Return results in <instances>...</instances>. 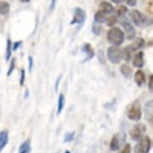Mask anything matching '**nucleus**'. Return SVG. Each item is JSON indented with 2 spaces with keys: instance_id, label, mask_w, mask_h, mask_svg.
<instances>
[{
  "instance_id": "9d476101",
  "label": "nucleus",
  "mask_w": 153,
  "mask_h": 153,
  "mask_svg": "<svg viewBox=\"0 0 153 153\" xmlns=\"http://www.w3.org/2000/svg\"><path fill=\"white\" fill-rule=\"evenodd\" d=\"M132 64L134 67L141 68L144 65V53L142 51H139L134 55L133 59H132Z\"/></svg>"
},
{
  "instance_id": "a878e982",
  "label": "nucleus",
  "mask_w": 153,
  "mask_h": 153,
  "mask_svg": "<svg viewBox=\"0 0 153 153\" xmlns=\"http://www.w3.org/2000/svg\"><path fill=\"white\" fill-rule=\"evenodd\" d=\"M117 15L118 16H125V14L127 12V7L125 6V5H120L119 7L117 8Z\"/></svg>"
},
{
  "instance_id": "4c0bfd02",
  "label": "nucleus",
  "mask_w": 153,
  "mask_h": 153,
  "mask_svg": "<svg viewBox=\"0 0 153 153\" xmlns=\"http://www.w3.org/2000/svg\"><path fill=\"white\" fill-rule=\"evenodd\" d=\"M99 54H100L101 56H102V51H99ZM100 61H101V63H104V58H103V57H101Z\"/></svg>"
},
{
  "instance_id": "473e14b6",
  "label": "nucleus",
  "mask_w": 153,
  "mask_h": 153,
  "mask_svg": "<svg viewBox=\"0 0 153 153\" xmlns=\"http://www.w3.org/2000/svg\"><path fill=\"white\" fill-rule=\"evenodd\" d=\"M126 4L128 6H135L137 4V0H126Z\"/></svg>"
},
{
  "instance_id": "72a5a7b5",
  "label": "nucleus",
  "mask_w": 153,
  "mask_h": 153,
  "mask_svg": "<svg viewBox=\"0 0 153 153\" xmlns=\"http://www.w3.org/2000/svg\"><path fill=\"white\" fill-rule=\"evenodd\" d=\"M28 62H29V66H28V68H29V71L32 70L33 68V58L32 56H28Z\"/></svg>"
},
{
  "instance_id": "4468645a",
  "label": "nucleus",
  "mask_w": 153,
  "mask_h": 153,
  "mask_svg": "<svg viewBox=\"0 0 153 153\" xmlns=\"http://www.w3.org/2000/svg\"><path fill=\"white\" fill-rule=\"evenodd\" d=\"M9 141V135L6 130L0 131V153L2 152V150L5 148V146L8 144Z\"/></svg>"
},
{
  "instance_id": "7c9ffc66",
  "label": "nucleus",
  "mask_w": 153,
  "mask_h": 153,
  "mask_svg": "<svg viewBox=\"0 0 153 153\" xmlns=\"http://www.w3.org/2000/svg\"><path fill=\"white\" fill-rule=\"evenodd\" d=\"M92 32H93L95 35H98L100 32H101V27L100 26H96V25H94L93 28H92Z\"/></svg>"
},
{
  "instance_id": "c85d7f7f",
  "label": "nucleus",
  "mask_w": 153,
  "mask_h": 153,
  "mask_svg": "<svg viewBox=\"0 0 153 153\" xmlns=\"http://www.w3.org/2000/svg\"><path fill=\"white\" fill-rule=\"evenodd\" d=\"M121 153H131V144L129 143L125 144V146L123 147V150Z\"/></svg>"
},
{
  "instance_id": "a211bd4d",
  "label": "nucleus",
  "mask_w": 153,
  "mask_h": 153,
  "mask_svg": "<svg viewBox=\"0 0 153 153\" xmlns=\"http://www.w3.org/2000/svg\"><path fill=\"white\" fill-rule=\"evenodd\" d=\"M65 96H64V94H59V96H58V102H57V111H56V114L57 115H59L60 113L62 112L63 110V108H64V106H65Z\"/></svg>"
},
{
  "instance_id": "423d86ee",
  "label": "nucleus",
  "mask_w": 153,
  "mask_h": 153,
  "mask_svg": "<svg viewBox=\"0 0 153 153\" xmlns=\"http://www.w3.org/2000/svg\"><path fill=\"white\" fill-rule=\"evenodd\" d=\"M122 18V21H120L121 24L123 25V29H124V35L126 36L127 39L131 40L133 39L135 35H136V31H135L134 27L131 25V22L129 20H127L125 18V16H120Z\"/></svg>"
},
{
  "instance_id": "4be33fe9",
  "label": "nucleus",
  "mask_w": 153,
  "mask_h": 153,
  "mask_svg": "<svg viewBox=\"0 0 153 153\" xmlns=\"http://www.w3.org/2000/svg\"><path fill=\"white\" fill-rule=\"evenodd\" d=\"M11 54H12V42H11L10 39H7V43H6V55H5V59L9 60L11 58Z\"/></svg>"
},
{
  "instance_id": "ea45409f",
  "label": "nucleus",
  "mask_w": 153,
  "mask_h": 153,
  "mask_svg": "<svg viewBox=\"0 0 153 153\" xmlns=\"http://www.w3.org/2000/svg\"><path fill=\"white\" fill-rule=\"evenodd\" d=\"M64 153H71V152L69 151V150H66V151H64Z\"/></svg>"
},
{
  "instance_id": "dca6fc26",
  "label": "nucleus",
  "mask_w": 153,
  "mask_h": 153,
  "mask_svg": "<svg viewBox=\"0 0 153 153\" xmlns=\"http://www.w3.org/2000/svg\"><path fill=\"white\" fill-rule=\"evenodd\" d=\"M133 51H135V49L133 48V46H126L125 48L122 50L123 52V59H125L127 62H129L131 60V55L133 53Z\"/></svg>"
},
{
  "instance_id": "39448f33",
  "label": "nucleus",
  "mask_w": 153,
  "mask_h": 153,
  "mask_svg": "<svg viewBox=\"0 0 153 153\" xmlns=\"http://www.w3.org/2000/svg\"><path fill=\"white\" fill-rule=\"evenodd\" d=\"M129 17H130L131 21L134 23L136 26H144L147 24L148 19L146 18L145 15H143L139 10H131L129 12Z\"/></svg>"
},
{
  "instance_id": "f257e3e1",
  "label": "nucleus",
  "mask_w": 153,
  "mask_h": 153,
  "mask_svg": "<svg viewBox=\"0 0 153 153\" xmlns=\"http://www.w3.org/2000/svg\"><path fill=\"white\" fill-rule=\"evenodd\" d=\"M125 40V35H124L123 30L119 27L112 26L107 32V41L111 45L120 46Z\"/></svg>"
},
{
  "instance_id": "1a4fd4ad",
  "label": "nucleus",
  "mask_w": 153,
  "mask_h": 153,
  "mask_svg": "<svg viewBox=\"0 0 153 153\" xmlns=\"http://www.w3.org/2000/svg\"><path fill=\"white\" fill-rule=\"evenodd\" d=\"M124 136V135H123ZM122 135L121 134H115L112 136L111 141H110V149L112 151H117V150L120 149L121 146V142H122Z\"/></svg>"
},
{
  "instance_id": "f704fd0d",
  "label": "nucleus",
  "mask_w": 153,
  "mask_h": 153,
  "mask_svg": "<svg viewBox=\"0 0 153 153\" xmlns=\"http://www.w3.org/2000/svg\"><path fill=\"white\" fill-rule=\"evenodd\" d=\"M57 0H51V4H50V11H53L54 8H55Z\"/></svg>"
},
{
  "instance_id": "e433bc0d",
  "label": "nucleus",
  "mask_w": 153,
  "mask_h": 153,
  "mask_svg": "<svg viewBox=\"0 0 153 153\" xmlns=\"http://www.w3.org/2000/svg\"><path fill=\"white\" fill-rule=\"evenodd\" d=\"M111 2H113V3H116V4H118V3H121V2L123 1V0H110Z\"/></svg>"
},
{
  "instance_id": "393cba45",
  "label": "nucleus",
  "mask_w": 153,
  "mask_h": 153,
  "mask_svg": "<svg viewBox=\"0 0 153 153\" xmlns=\"http://www.w3.org/2000/svg\"><path fill=\"white\" fill-rule=\"evenodd\" d=\"M116 22H117V17L115 16V15H112L110 17H107V19H106V22L105 23L108 25V26L112 27Z\"/></svg>"
},
{
  "instance_id": "f8f14e48",
  "label": "nucleus",
  "mask_w": 153,
  "mask_h": 153,
  "mask_svg": "<svg viewBox=\"0 0 153 153\" xmlns=\"http://www.w3.org/2000/svg\"><path fill=\"white\" fill-rule=\"evenodd\" d=\"M99 10L102 11L103 13H105L106 15H107V14H112L115 11L113 5H112L110 2H107V1H101L100 2Z\"/></svg>"
},
{
  "instance_id": "2eb2a0df",
  "label": "nucleus",
  "mask_w": 153,
  "mask_h": 153,
  "mask_svg": "<svg viewBox=\"0 0 153 153\" xmlns=\"http://www.w3.org/2000/svg\"><path fill=\"white\" fill-rule=\"evenodd\" d=\"M145 115H146V119L147 121L152 124V117H153V113H152V100L148 101L146 103L145 106Z\"/></svg>"
},
{
  "instance_id": "f03ea898",
  "label": "nucleus",
  "mask_w": 153,
  "mask_h": 153,
  "mask_svg": "<svg viewBox=\"0 0 153 153\" xmlns=\"http://www.w3.org/2000/svg\"><path fill=\"white\" fill-rule=\"evenodd\" d=\"M128 119L132 121H139L142 116V109H141V103L139 100H134L133 102L129 105L126 111Z\"/></svg>"
},
{
  "instance_id": "b1692460",
  "label": "nucleus",
  "mask_w": 153,
  "mask_h": 153,
  "mask_svg": "<svg viewBox=\"0 0 153 153\" xmlns=\"http://www.w3.org/2000/svg\"><path fill=\"white\" fill-rule=\"evenodd\" d=\"M74 137H75V131L67 132V133L64 135V142L65 143L71 142V141L74 139Z\"/></svg>"
},
{
  "instance_id": "c9c22d12",
  "label": "nucleus",
  "mask_w": 153,
  "mask_h": 153,
  "mask_svg": "<svg viewBox=\"0 0 153 153\" xmlns=\"http://www.w3.org/2000/svg\"><path fill=\"white\" fill-rule=\"evenodd\" d=\"M60 79H61V77H58V78H57V80H56V82H55V90L57 91L58 90V85H59V82H60Z\"/></svg>"
},
{
  "instance_id": "412c9836",
  "label": "nucleus",
  "mask_w": 153,
  "mask_h": 153,
  "mask_svg": "<svg viewBox=\"0 0 153 153\" xmlns=\"http://www.w3.org/2000/svg\"><path fill=\"white\" fill-rule=\"evenodd\" d=\"M30 150H31V145L29 140L24 141L19 147V153H29Z\"/></svg>"
},
{
  "instance_id": "7ed1b4c3",
  "label": "nucleus",
  "mask_w": 153,
  "mask_h": 153,
  "mask_svg": "<svg viewBox=\"0 0 153 153\" xmlns=\"http://www.w3.org/2000/svg\"><path fill=\"white\" fill-rule=\"evenodd\" d=\"M107 58L113 64H118L123 59L122 49L119 46L111 45L107 48Z\"/></svg>"
},
{
  "instance_id": "6ab92c4d",
  "label": "nucleus",
  "mask_w": 153,
  "mask_h": 153,
  "mask_svg": "<svg viewBox=\"0 0 153 153\" xmlns=\"http://www.w3.org/2000/svg\"><path fill=\"white\" fill-rule=\"evenodd\" d=\"M10 11V4L6 1H1L0 0V15L3 16L9 13Z\"/></svg>"
},
{
  "instance_id": "0eeeda50",
  "label": "nucleus",
  "mask_w": 153,
  "mask_h": 153,
  "mask_svg": "<svg viewBox=\"0 0 153 153\" xmlns=\"http://www.w3.org/2000/svg\"><path fill=\"white\" fill-rule=\"evenodd\" d=\"M146 131V127L143 123H138L132 127L129 131V135H130L131 139L134 141H138L141 137L143 136L144 132Z\"/></svg>"
},
{
  "instance_id": "58836bf2",
  "label": "nucleus",
  "mask_w": 153,
  "mask_h": 153,
  "mask_svg": "<svg viewBox=\"0 0 153 153\" xmlns=\"http://www.w3.org/2000/svg\"><path fill=\"white\" fill-rule=\"evenodd\" d=\"M21 2H24V3H27V2H29L30 0H20Z\"/></svg>"
},
{
  "instance_id": "c756f323",
  "label": "nucleus",
  "mask_w": 153,
  "mask_h": 153,
  "mask_svg": "<svg viewBox=\"0 0 153 153\" xmlns=\"http://www.w3.org/2000/svg\"><path fill=\"white\" fill-rule=\"evenodd\" d=\"M148 89L150 92L153 91V75H150L148 79Z\"/></svg>"
},
{
  "instance_id": "cd10ccee",
  "label": "nucleus",
  "mask_w": 153,
  "mask_h": 153,
  "mask_svg": "<svg viewBox=\"0 0 153 153\" xmlns=\"http://www.w3.org/2000/svg\"><path fill=\"white\" fill-rule=\"evenodd\" d=\"M24 82H25V70L24 69H21V76H20V81H19L20 86L24 85Z\"/></svg>"
},
{
  "instance_id": "ddd939ff",
  "label": "nucleus",
  "mask_w": 153,
  "mask_h": 153,
  "mask_svg": "<svg viewBox=\"0 0 153 153\" xmlns=\"http://www.w3.org/2000/svg\"><path fill=\"white\" fill-rule=\"evenodd\" d=\"M134 81L138 86H139V87L143 86V84L146 81V77H145V74H144V72L142 70H137L136 72H135Z\"/></svg>"
},
{
  "instance_id": "bb28decb",
  "label": "nucleus",
  "mask_w": 153,
  "mask_h": 153,
  "mask_svg": "<svg viewBox=\"0 0 153 153\" xmlns=\"http://www.w3.org/2000/svg\"><path fill=\"white\" fill-rule=\"evenodd\" d=\"M14 68H15V58H11V63H10V66H9V69L7 71V76H10L11 73L13 72Z\"/></svg>"
},
{
  "instance_id": "f3484780",
  "label": "nucleus",
  "mask_w": 153,
  "mask_h": 153,
  "mask_svg": "<svg viewBox=\"0 0 153 153\" xmlns=\"http://www.w3.org/2000/svg\"><path fill=\"white\" fill-rule=\"evenodd\" d=\"M120 73L123 75L125 78H129L132 74V68L128 64H122L119 68Z\"/></svg>"
},
{
  "instance_id": "9b49d317",
  "label": "nucleus",
  "mask_w": 153,
  "mask_h": 153,
  "mask_svg": "<svg viewBox=\"0 0 153 153\" xmlns=\"http://www.w3.org/2000/svg\"><path fill=\"white\" fill-rule=\"evenodd\" d=\"M82 51L86 54V57H85V60L84 61H89L90 59H92L95 55V52H94V49L93 47L89 44V43H84L82 46Z\"/></svg>"
},
{
  "instance_id": "20e7f679",
  "label": "nucleus",
  "mask_w": 153,
  "mask_h": 153,
  "mask_svg": "<svg viewBox=\"0 0 153 153\" xmlns=\"http://www.w3.org/2000/svg\"><path fill=\"white\" fill-rule=\"evenodd\" d=\"M152 146V141L148 135L142 136L134 147V153H149Z\"/></svg>"
},
{
  "instance_id": "2f4dec72",
  "label": "nucleus",
  "mask_w": 153,
  "mask_h": 153,
  "mask_svg": "<svg viewBox=\"0 0 153 153\" xmlns=\"http://www.w3.org/2000/svg\"><path fill=\"white\" fill-rule=\"evenodd\" d=\"M21 43H22V41L20 40V41H16L14 44H12V51H16L17 50V48L19 47L20 45H21Z\"/></svg>"
},
{
  "instance_id": "aec40b11",
  "label": "nucleus",
  "mask_w": 153,
  "mask_h": 153,
  "mask_svg": "<svg viewBox=\"0 0 153 153\" xmlns=\"http://www.w3.org/2000/svg\"><path fill=\"white\" fill-rule=\"evenodd\" d=\"M106 19H107V16H106L105 13H103L102 11L98 10L94 15V20L96 23H105Z\"/></svg>"
},
{
  "instance_id": "5701e85b",
  "label": "nucleus",
  "mask_w": 153,
  "mask_h": 153,
  "mask_svg": "<svg viewBox=\"0 0 153 153\" xmlns=\"http://www.w3.org/2000/svg\"><path fill=\"white\" fill-rule=\"evenodd\" d=\"M144 44H145V41H144L142 38H136V40L134 41L132 46H133V48L135 49V50H137V49L143 47Z\"/></svg>"
},
{
  "instance_id": "6e6552de",
  "label": "nucleus",
  "mask_w": 153,
  "mask_h": 153,
  "mask_svg": "<svg viewBox=\"0 0 153 153\" xmlns=\"http://www.w3.org/2000/svg\"><path fill=\"white\" fill-rule=\"evenodd\" d=\"M86 20V12L84 11V9L80 7H76L74 9V14H73V18H72L70 24L74 25V24H78L79 27L81 25L84 24Z\"/></svg>"
}]
</instances>
